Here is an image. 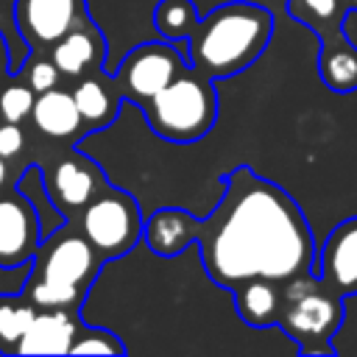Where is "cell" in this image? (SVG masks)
<instances>
[{
  "label": "cell",
  "instance_id": "7a4b0ae2",
  "mask_svg": "<svg viewBox=\"0 0 357 357\" xmlns=\"http://www.w3.org/2000/svg\"><path fill=\"white\" fill-rule=\"evenodd\" d=\"M273 36V14L265 6L231 0L204 14L187 39L190 67L215 78L248 70Z\"/></svg>",
  "mask_w": 357,
  "mask_h": 357
},
{
  "label": "cell",
  "instance_id": "603a6c76",
  "mask_svg": "<svg viewBox=\"0 0 357 357\" xmlns=\"http://www.w3.org/2000/svg\"><path fill=\"white\" fill-rule=\"evenodd\" d=\"M14 73H20L22 81H25L36 95L53 89V86H59V81H61V73H59V67L53 64V59H50V56H42L39 50H31V56H28V59L22 61V67H17Z\"/></svg>",
  "mask_w": 357,
  "mask_h": 357
},
{
  "label": "cell",
  "instance_id": "e0dca14e",
  "mask_svg": "<svg viewBox=\"0 0 357 357\" xmlns=\"http://www.w3.org/2000/svg\"><path fill=\"white\" fill-rule=\"evenodd\" d=\"M351 11H357V0H287V14L310 28L321 42L343 39V20Z\"/></svg>",
  "mask_w": 357,
  "mask_h": 357
},
{
  "label": "cell",
  "instance_id": "52a82bcc",
  "mask_svg": "<svg viewBox=\"0 0 357 357\" xmlns=\"http://www.w3.org/2000/svg\"><path fill=\"white\" fill-rule=\"evenodd\" d=\"M31 262H33V268H31L33 276L50 279L56 284L89 290V284L100 273L103 257L78 231V226L75 229L59 226L56 231L42 237V243H39V248H36Z\"/></svg>",
  "mask_w": 357,
  "mask_h": 357
},
{
  "label": "cell",
  "instance_id": "ac0fdd59",
  "mask_svg": "<svg viewBox=\"0 0 357 357\" xmlns=\"http://www.w3.org/2000/svg\"><path fill=\"white\" fill-rule=\"evenodd\" d=\"M73 98H75L78 112H81L89 131L109 126L117 117V109H120V100H123L114 81H103L95 73L78 78V84L73 89Z\"/></svg>",
  "mask_w": 357,
  "mask_h": 357
},
{
  "label": "cell",
  "instance_id": "83f0119b",
  "mask_svg": "<svg viewBox=\"0 0 357 357\" xmlns=\"http://www.w3.org/2000/svg\"><path fill=\"white\" fill-rule=\"evenodd\" d=\"M6 178H8V159L0 156V187L6 184Z\"/></svg>",
  "mask_w": 357,
  "mask_h": 357
},
{
  "label": "cell",
  "instance_id": "6da1fadb",
  "mask_svg": "<svg viewBox=\"0 0 357 357\" xmlns=\"http://www.w3.org/2000/svg\"><path fill=\"white\" fill-rule=\"evenodd\" d=\"M195 245L218 287L245 279L287 282L315 268L312 229L290 192L240 165L226 176L220 204L198 220Z\"/></svg>",
  "mask_w": 357,
  "mask_h": 357
},
{
  "label": "cell",
  "instance_id": "3957f363",
  "mask_svg": "<svg viewBox=\"0 0 357 357\" xmlns=\"http://www.w3.org/2000/svg\"><path fill=\"white\" fill-rule=\"evenodd\" d=\"M151 131L167 142L204 139L218 120V92L209 75L184 67L165 89L139 106Z\"/></svg>",
  "mask_w": 357,
  "mask_h": 357
},
{
  "label": "cell",
  "instance_id": "7c38bea8",
  "mask_svg": "<svg viewBox=\"0 0 357 357\" xmlns=\"http://www.w3.org/2000/svg\"><path fill=\"white\" fill-rule=\"evenodd\" d=\"M47 56L59 67L64 78H84L89 73H98L106 59V39L100 28L86 14L73 31H67L56 45H50Z\"/></svg>",
  "mask_w": 357,
  "mask_h": 357
},
{
  "label": "cell",
  "instance_id": "5bb4252c",
  "mask_svg": "<svg viewBox=\"0 0 357 357\" xmlns=\"http://www.w3.org/2000/svg\"><path fill=\"white\" fill-rule=\"evenodd\" d=\"M81 329L73 310H36L28 332L17 343V354H70Z\"/></svg>",
  "mask_w": 357,
  "mask_h": 357
},
{
  "label": "cell",
  "instance_id": "5b68a950",
  "mask_svg": "<svg viewBox=\"0 0 357 357\" xmlns=\"http://www.w3.org/2000/svg\"><path fill=\"white\" fill-rule=\"evenodd\" d=\"M75 226L106 262V259H117L128 254L142 240L145 218L131 192L106 184L75 215Z\"/></svg>",
  "mask_w": 357,
  "mask_h": 357
},
{
  "label": "cell",
  "instance_id": "277c9868",
  "mask_svg": "<svg viewBox=\"0 0 357 357\" xmlns=\"http://www.w3.org/2000/svg\"><path fill=\"white\" fill-rule=\"evenodd\" d=\"M343 324V296L318 273L282 282V310L276 326L296 340L301 354H332V337Z\"/></svg>",
  "mask_w": 357,
  "mask_h": 357
},
{
  "label": "cell",
  "instance_id": "ffe728a7",
  "mask_svg": "<svg viewBox=\"0 0 357 357\" xmlns=\"http://www.w3.org/2000/svg\"><path fill=\"white\" fill-rule=\"evenodd\" d=\"M36 304L20 290V293H0V351L3 354H17V343L28 332Z\"/></svg>",
  "mask_w": 357,
  "mask_h": 357
},
{
  "label": "cell",
  "instance_id": "d6986e66",
  "mask_svg": "<svg viewBox=\"0 0 357 357\" xmlns=\"http://www.w3.org/2000/svg\"><path fill=\"white\" fill-rule=\"evenodd\" d=\"M318 75L324 86L332 92L346 95L357 89V47L349 42V36L335 42H321Z\"/></svg>",
  "mask_w": 357,
  "mask_h": 357
},
{
  "label": "cell",
  "instance_id": "484cf974",
  "mask_svg": "<svg viewBox=\"0 0 357 357\" xmlns=\"http://www.w3.org/2000/svg\"><path fill=\"white\" fill-rule=\"evenodd\" d=\"M22 148H25V134H22L20 123L0 120V156L14 159V156L22 153Z\"/></svg>",
  "mask_w": 357,
  "mask_h": 357
},
{
  "label": "cell",
  "instance_id": "4316f807",
  "mask_svg": "<svg viewBox=\"0 0 357 357\" xmlns=\"http://www.w3.org/2000/svg\"><path fill=\"white\" fill-rule=\"evenodd\" d=\"M11 67H8V45H6V36H3V31H0V78L8 73Z\"/></svg>",
  "mask_w": 357,
  "mask_h": 357
},
{
  "label": "cell",
  "instance_id": "2e32d148",
  "mask_svg": "<svg viewBox=\"0 0 357 357\" xmlns=\"http://www.w3.org/2000/svg\"><path fill=\"white\" fill-rule=\"evenodd\" d=\"M234 293V307L237 315L248 326H276L279 310H282V282L273 279H245Z\"/></svg>",
  "mask_w": 357,
  "mask_h": 357
},
{
  "label": "cell",
  "instance_id": "44dd1931",
  "mask_svg": "<svg viewBox=\"0 0 357 357\" xmlns=\"http://www.w3.org/2000/svg\"><path fill=\"white\" fill-rule=\"evenodd\" d=\"M201 14L192 0H159L153 8V28L167 42H187Z\"/></svg>",
  "mask_w": 357,
  "mask_h": 357
},
{
  "label": "cell",
  "instance_id": "9a60e30c",
  "mask_svg": "<svg viewBox=\"0 0 357 357\" xmlns=\"http://www.w3.org/2000/svg\"><path fill=\"white\" fill-rule=\"evenodd\" d=\"M198 220L201 218H195L178 206L156 209L151 218H145L142 240L156 257H176L195 243Z\"/></svg>",
  "mask_w": 357,
  "mask_h": 357
},
{
  "label": "cell",
  "instance_id": "4fadbf2b",
  "mask_svg": "<svg viewBox=\"0 0 357 357\" xmlns=\"http://www.w3.org/2000/svg\"><path fill=\"white\" fill-rule=\"evenodd\" d=\"M31 123L42 137L56 142H75L84 137V131H89L78 112L73 89H61V86L36 95L31 109Z\"/></svg>",
  "mask_w": 357,
  "mask_h": 357
},
{
  "label": "cell",
  "instance_id": "9c48e42d",
  "mask_svg": "<svg viewBox=\"0 0 357 357\" xmlns=\"http://www.w3.org/2000/svg\"><path fill=\"white\" fill-rule=\"evenodd\" d=\"M86 0H14V22L28 50L47 53L86 17Z\"/></svg>",
  "mask_w": 357,
  "mask_h": 357
},
{
  "label": "cell",
  "instance_id": "ba28073f",
  "mask_svg": "<svg viewBox=\"0 0 357 357\" xmlns=\"http://www.w3.org/2000/svg\"><path fill=\"white\" fill-rule=\"evenodd\" d=\"M42 184L53 209L61 212L64 218H75L109 181L89 156L78 151H67L50 165Z\"/></svg>",
  "mask_w": 357,
  "mask_h": 357
},
{
  "label": "cell",
  "instance_id": "7402d4cb",
  "mask_svg": "<svg viewBox=\"0 0 357 357\" xmlns=\"http://www.w3.org/2000/svg\"><path fill=\"white\" fill-rule=\"evenodd\" d=\"M22 293H25L39 310H73V312H78L81 304H84V298H86V290L67 287V284H56V282H50V279L33 276V273L25 276Z\"/></svg>",
  "mask_w": 357,
  "mask_h": 357
},
{
  "label": "cell",
  "instance_id": "30bf717a",
  "mask_svg": "<svg viewBox=\"0 0 357 357\" xmlns=\"http://www.w3.org/2000/svg\"><path fill=\"white\" fill-rule=\"evenodd\" d=\"M42 243V226L36 206L14 190L0 195V271L20 268L33 259Z\"/></svg>",
  "mask_w": 357,
  "mask_h": 357
},
{
  "label": "cell",
  "instance_id": "8fae6325",
  "mask_svg": "<svg viewBox=\"0 0 357 357\" xmlns=\"http://www.w3.org/2000/svg\"><path fill=\"white\" fill-rule=\"evenodd\" d=\"M318 276L343 298L357 293V218L337 223L315 257Z\"/></svg>",
  "mask_w": 357,
  "mask_h": 357
},
{
  "label": "cell",
  "instance_id": "d4e9b609",
  "mask_svg": "<svg viewBox=\"0 0 357 357\" xmlns=\"http://www.w3.org/2000/svg\"><path fill=\"white\" fill-rule=\"evenodd\" d=\"M36 92L25 81H14L0 89V120L6 123H22L31 117Z\"/></svg>",
  "mask_w": 357,
  "mask_h": 357
},
{
  "label": "cell",
  "instance_id": "cb8c5ba5",
  "mask_svg": "<svg viewBox=\"0 0 357 357\" xmlns=\"http://www.w3.org/2000/svg\"><path fill=\"white\" fill-rule=\"evenodd\" d=\"M70 354H126V343L109 329L81 326L73 340Z\"/></svg>",
  "mask_w": 357,
  "mask_h": 357
},
{
  "label": "cell",
  "instance_id": "8992f818",
  "mask_svg": "<svg viewBox=\"0 0 357 357\" xmlns=\"http://www.w3.org/2000/svg\"><path fill=\"white\" fill-rule=\"evenodd\" d=\"M184 67H190V59L178 50V42H142L120 59L112 81L123 100H134L137 106H142L159 89H165Z\"/></svg>",
  "mask_w": 357,
  "mask_h": 357
}]
</instances>
